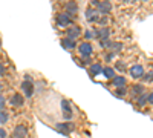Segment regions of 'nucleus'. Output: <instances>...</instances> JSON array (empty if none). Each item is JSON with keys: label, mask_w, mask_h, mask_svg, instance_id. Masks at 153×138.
<instances>
[{"label": "nucleus", "mask_w": 153, "mask_h": 138, "mask_svg": "<svg viewBox=\"0 0 153 138\" xmlns=\"http://www.w3.org/2000/svg\"><path fill=\"white\" fill-rule=\"evenodd\" d=\"M55 22H57V26L61 29H68L69 26L74 25V19H71L68 16V12H60V14H57Z\"/></svg>", "instance_id": "f257e3e1"}, {"label": "nucleus", "mask_w": 153, "mask_h": 138, "mask_svg": "<svg viewBox=\"0 0 153 138\" xmlns=\"http://www.w3.org/2000/svg\"><path fill=\"white\" fill-rule=\"evenodd\" d=\"M76 49H78V54H80L84 60L91 58L92 54H94V45H92L91 42H83V43H80L78 46H76Z\"/></svg>", "instance_id": "f03ea898"}, {"label": "nucleus", "mask_w": 153, "mask_h": 138, "mask_svg": "<svg viewBox=\"0 0 153 138\" xmlns=\"http://www.w3.org/2000/svg\"><path fill=\"white\" fill-rule=\"evenodd\" d=\"M20 89L25 92V98H31L35 92V84L32 80H23L20 84Z\"/></svg>", "instance_id": "7ed1b4c3"}, {"label": "nucleus", "mask_w": 153, "mask_h": 138, "mask_svg": "<svg viewBox=\"0 0 153 138\" xmlns=\"http://www.w3.org/2000/svg\"><path fill=\"white\" fill-rule=\"evenodd\" d=\"M55 129H57L60 134H63V135H68V134H71L72 131H75V124H74L72 121L57 123V124H55Z\"/></svg>", "instance_id": "20e7f679"}, {"label": "nucleus", "mask_w": 153, "mask_h": 138, "mask_svg": "<svg viewBox=\"0 0 153 138\" xmlns=\"http://www.w3.org/2000/svg\"><path fill=\"white\" fill-rule=\"evenodd\" d=\"M80 35H81V28L78 26V25H75V23L66 29V37L68 39H72V40L76 42V39H80Z\"/></svg>", "instance_id": "39448f33"}, {"label": "nucleus", "mask_w": 153, "mask_h": 138, "mask_svg": "<svg viewBox=\"0 0 153 138\" xmlns=\"http://www.w3.org/2000/svg\"><path fill=\"white\" fill-rule=\"evenodd\" d=\"M100 17H101V14L97 11V8H87L86 9V20L89 22V23H98V20H100Z\"/></svg>", "instance_id": "423d86ee"}, {"label": "nucleus", "mask_w": 153, "mask_h": 138, "mask_svg": "<svg viewBox=\"0 0 153 138\" xmlns=\"http://www.w3.org/2000/svg\"><path fill=\"white\" fill-rule=\"evenodd\" d=\"M129 74H130V77H132L133 80H139V78L144 77L146 72H144V68H143L141 65H133V66H130Z\"/></svg>", "instance_id": "0eeeda50"}, {"label": "nucleus", "mask_w": 153, "mask_h": 138, "mask_svg": "<svg viewBox=\"0 0 153 138\" xmlns=\"http://www.w3.org/2000/svg\"><path fill=\"white\" fill-rule=\"evenodd\" d=\"M28 137H29L28 128L23 126V124H19V126H16L14 131H12V138H28Z\"/></svg>", "instance_id": "6e6552de"}, {"label": "nucleus", "mask_w": 153, "mask_h": 138, "mask_svg": "<svg viewBox=\"0 0 153 138\" xmlns=\"http://www.w3.org/2000/svg\"><path fill=\"white\" fill-rule=\"evenodd\" d=\"M61 109H63V117L66 120H71L74 117V110H72V106L68 100H61Z\"/></svg>", "instance_id": "1a4fd4ad"}, {"label": "nucleus", "mask_w": 153, "mask_h": 138, "mask_svg": "<svg viewBox=\"0 0 153 138\" xmlns=\"http://www.w3.org/2000/svg\"><path fill=\"white\" fill-rule=\"evenodd\" d=\"M95 31V39L97 40H106V39H110V29L106 26V28H97L94 29Z\"/></svg>", "instance_id": "9d476101"}, {"label": "nucleus", "mask_w": 153, "mask_h": 138, "mask_svg": "<svg viewBox=\"0 0 153 138\" xmlns=\"http://www.w3.org/2000/svg\"><path fill=\"white\" fill-rule=\"evenodd\" d=\"M9 104L11 106H14V107H22L23 104H25V97L22 95V94H14L11 98H9Z\"/></svg>", "instance_id": "9b49d317"}, {"label": "nucleus", "mask_w": 153, "mask_h": 138, "mask_svg": "<svg viewBox=\"0 0 153 138\" xmlns=\"http://www.w3.org/2000/svg\"><path fill=\"white\" fill-rule=\"evenodd\" d=\"M97 11L100 12L101 16H107V14H110V11H112V3L110 2H100L98 6H97Z\"/></svg>", "instance_id": "f8f14e48"}, {"label": "nucleus", "mask_w": 153, "mask_h": 138, "mask_svg": "<svg viewBox=\"0 0 153 138\" xmlns=\"http://www.w3.org/2000/svg\"><path fill=\"white\" fill-rule=\"evenodd\" d=\"M110 84H112L113 87H117V89H120V87H126L127 78L124 77V75H117L113 80H110Z\"/></svg>", "instance_id": "ddd939ff"}, {"label": "nucleus", "mask_w": 153, "mask_h": 138, "mask_svg": "<svg viewBox=\"0 0 153 138\" xmlns=\"http://www.w3.org/2000/svg\"><path fill=\"white\" fill-rule=\"evenodd\" d=\"M66 12H68V16L71 19H74L76 16V12H78V5H76V2H68L66 5Z\"/></svg>", "instance_id": "4468645a"}, {"label": "nucleus", "mask_w": 153, "mask_h": 138, "mask_svg": "<svg viewBox=\"0 0 153 138\" xmlns=\"http://www.w3.org/2000/svg\"><path fill=\"white\" fill-rule=\"evenodd\" d=\"M89 74H91V77H97V75L103 74V66H101V63H92V65H89Z\"/></svg>", "instance_id": "2eb2a0df"}, {"label": "nucleus", "mask_w": 153, "mask_h": 138, "mask_svg": "<svg viewBox=\"0 0 153 138\" xmlns=\"http://www.w3.org/2000/svg\"><path fill=\"white\" fill-rule=\"evenodd\" d=\"M60 43H61V46L65 48L66 51H72V49H75L76 46H78L75 40H72V39H68V37H65V39H61V42H60Z\"/></svg>", "instance_id": "dca6fc26"}, {"label": "nucleus", "mask_w": 153, "mask_h": 138, "mask_svg": "<svg viewBox=\"0 0 153 138\" xmlns=\"http://www.w3.org/2000/svg\"><path fill=\"white\" fill-rule=\"evenodd\" d=\"M144 94V86L143 84H133L132 87H130V95L136 100L138 97H141Z\"/></svg>", "instance_id": "f3484780"}, {"label": "nucleus", "mask_w": 153, "mask_h": 138, "mask_svg": "<svg viewBox=\"0 0 153 138\" xmlns=\"http://www.w3.org/2000/svg\"><path fill=\"white\" fill-rule=\"evenodd\" d=\"M103 75L107 80H113L115 77H117V71H115V68H112V66H104L103 68Z\"/></svg>", "instance_id": "a211bd4d"}, {"label": "nucleus", "mask_w": 153, "mask_h": 138, "mask_svg": "<svg viewBox=\"0 0 153 138\" xmlns=\"http://www.w3.org/2000/svg\"><path fill=\"white\" fill-rule=\"evenodd\" d=\"M123 49H124V45H123L121 42H113L110 51H112L113 54H120V52H123Z\"/></svg>", "instance_id": "6ab92c4d"}, {"label": "nucleus", "mask_w": 153, "mask_h": 138, "mask_svg": "<svg viewBox=\"0 0 153 138\" xmlns=\"http://www.w3.org/2000/svg\"><path fill=\"white\" fill-rule=\"evenodd\" d=\"M135 104H136L138 107H144V106L147 104V95L143 94L141 97H138V98L135 100Z\"/></svg>", "instance_id": "aec40b11"}, {"label": "nucleus", "mask_w": 153, "mask_h": 138, "mask_svg": "<svg viewBox=\"0 0 153 138\" xmlns=\"http://www.w3.org/2000/svg\"><path fill=\"white\" fill-rule=\"evenodd\" d=\"M9 121V114L8 110H0V128L3 126V124H6Z\"/></svg>", "instance_id": "412c9836"}, {"label": "nucleus", "mask_w": 153, "mask_h": 138, "mask_svg": "<svg viewBox=\"0 0 153 138\" xmlns=\"http://www.w3.org/2000/svg\"><path fill=\"white\" fill-rule=\"evenodd\" d=\"M112 40L110 39H106V40H100V46L103 48V49H110L112 48Z\"/></svg>", "instance_id": "4be33fe9"}, {"label": "nucleus", "mask_w": 153, "mask_h": 138, "mask_svg": "<svg viewBox=\"0 0 153 138\" xmlns=\"http://www.w3.org/2000/svg\"><path fill=\"white\" fill-rule=\"evenodd\" d=\"M84 39H86V42H91V40H94V39H95V31H92V29H87V31L84 32Z\"/></svg>", "instance_id": "5701e85b"}, {"label": "nucleus", "mask_w": 153, "mask_h": 138, "mask_svg": "<svg viewBox=\"0 0 153 138\" xmlns=\"http://www.w3.org/2000/svg\"><path fill=\"white\" fill-rule=\"evenodd\" d=\"M98 23H100V28H106V26H107V23H109L107 16H101L100 20H98Z\"/></svg>", "instance_id": "b1692460"}, {"label": "nucleus", "mask_w": 153, "mask_h": 138, "mask_svg": "<svg viewBox=\"0 0 153 138\" xmlns=\"http://www.w3.org/2000/svg\"><path fill=\"white\" fill-rule=\"evenodd\" d=\"M127 92H129V89H127V87H120V89L115 91V95H118V97H124Z\"/></svg>", "instance_id": "393cba45"}, {"label": "nucleus", "mask_w": 153, "mask_h": 138, "mask_svg": "<svg viewBox=\"0 0 153 138\" xmlns=\"http://www.w3.org/2000/svg\"><path fill=\"white\" fill-rule=\"evenodd\" d=\"M143 80H144L146 83H150V81H153V72L144 74V77H143Z\"/></svg>", "instance_id": "a878e982"}, {"label": "nucleus", "mask_w": 153, "mask_h": 138, "mask_svg": "<svg viewBox=\"0 0 153 138\" xmlns=\"http://www.w3.org/2000/svg\"><path fill=\"white\" fill-rule=\"evenodd\" d=\"M127 69V66L124 65V61H117V71H121V72H124Z\"/></svg>", "instance_id": "bb28decb"}, {"label": "nucleus", "mask_w": 153, "mask_h": 138, "mask_svg": "<svg viewBox=\"0 0 153 138\" xmlns=\"http://www.w3.org/2000/svg\"><path fill=\"white\" fill-rule=\"evenodd\" d=\"M5 104H6V98L0 94V110H5Z\"/></svg>", "instance_id": "cd10ccee"}, {"label": "nucleus", "mask_w": 153, "mask_h": 138, "mask_svg": "<svg viewBox=\"0 0 153 138\" xmlns=\"http://www.w3.org/2000/svg\"><path fill=\"white\" fill-rule=\"evenodd\" d=\"M115 55H117V54H113L112 51H109V52L106 54V57H104V60H106V61H112V60L115 58Z\"/></svg>", "instance_id": "c85d7f7f"}, {"label": "nucleus", "mask_w": 153, "mask_h": 138, "mask_svg": "<svg viewBox=\"0 0 153 138\" xmlns=\"http://www.w3.org/2000/svg\"><path fill=\"white\" fill-rule=\"evenodd\" d=\"M5 75H6V68L3 63H0V77H5Z\"/></svg>", "instance_id": "c756f323"}, {"label": "nucleus", "mask_w": 153, "mask_h": 138, "mask_svg": "<svg viewBox=\"0 0 153 138\" xmlns=\"http://www.w3.org/2000/svg\"><path fill=\"white\" fill-rule=\"evenodd\" d=\"M147 103L153 106V91H152V92H150V94L147 95Z\"/></svg>", "instance_id": "7c9ffc66"}, {"label": "nucleus", "mask_w": 153, "mask_h": 138, "mask_svg": "<svg viewBox=\"0 0 153 138\" xmlns=\"http://www.w3.org/2000/svg\"><path fill=\"white\" fill-rule=\"evenodd\" d=\"M6 137H8V132H6V129L0 128V138H6Z\"/></svg>", "instance_id": "2f4dec72"}, {"label": "nucleus", "mask_w": 153, "mask_h": 138, "mask_svg": "<svg viewBox=\"0 0 153 138\" xmlns=\"http://www.w3.org/2000/svg\"><path fill=\"white\" fill-rule=\"evenodd\" d=\"M2 89H3V84H2V83H0V92H2Z\"/></svg>", "instance_id": "473e14b6"}]
</instances>
